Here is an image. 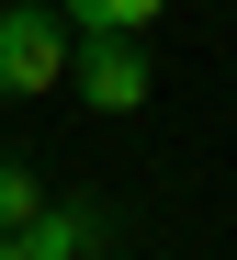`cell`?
Here are the masks:
<instances>
[{"label": "cell", "mask_w": 237, "mask_h": 260, "mask_svg": "<svg viewBox=\"0 0 237 260\" xmlns=\"http://www.w3.org/2000/svg\"><path fill=\"white\" fill-rule=\"evenodd\" d=\"M68 79H79L90 113H136V102L158 91V68H147L136 34H79V46H68Z\"/></svg>", "instance_id": "2"}, {"label": "cell", "mask_w": 237, "mask_h": 260, "mask_svg": "<svg viewBox=\"0 0 237 260\" xmlns=\"http://www.w3.org/2000/svg\"><path fill=\"white\" fill-rule=\"evenodd\" d=\"M12 238H23L34 260H102V238H113V226H102V204H34Z\"/></svg>", "instance_id": "3"}, {"label": "cell", "mask_w": 237, "mask_h": 260, "mask_svg": "<svg viewBox=\"0 0 237 260\" xmlns=\"http://www.w3.org/2000/svg\"><path fill=\"white\" fill-rule=\"evenodd\" d=\"M34 204H45V181H34V158H12V147H0V238H12V226H23Z\"/></svg>", "instance_id": "5"}, {"label": "cell", "mask_w": 237, "mask_h": 260, "mask_svg": "<svg viewBox=\"0 0 237 260\" xmlns=\"http://www.w3.org/2000/svg\"><path fill=\"white\" fill-rule=\"evenodd\" d=\"M0 260H34V249H23V238H0Z\"/></svg>", "instance_id": "6"}, {"label": "cell", "mask_w": 237, "mask_h": 260, "mask_svg": "<svg viewBox=\"0 0 237 260\" xmlns=\"http://www.w3.org/2000/svg\"><path fill=\"white\" fill-rule=\"evenodd\" d=\"M57 12H68V34H147L170 0H57Z\"/></svg>", "instance_id": "4"}, {"label": "cell", "mask_w": 237, "mask_h": 260, "mask_svg": "<svg viewBox=\"0 0 237 260\" xmlns=\"http://www.w3.org/2000/svg\"><path fill=\"white\" fill-rule=\"evenodd\" d=\"M68 12L57 0H0V102H34V91H57L68 79Z\"/></svg>", "instance_id": "1"}]
</instances>
